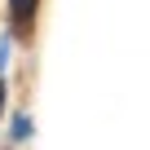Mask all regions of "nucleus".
<instances>
[{
	"instance_id": "f257e3e1",
	"label": "nucleus",
	"mask_w": 150,
	"mask_h": 150,
	"mask_svg": "<svg viewBox=\"0 0 150 150\" xmlns=\"http://www.w3.org/2000/svg\"><path fill=\"white\" fill-rule=\"evenodd\" d=\"M35 9H40V0H9V18H13L18 27H27V22L35 18Z\"/></svg>"
},
{
	"instance_id": "f03ea898",
	"label": "nucleus",
	"mask_w": 150,
	"mask_h": 150,
	"mask_svg": "<svg viewBox=\"0 0 150 150\" xmlns=\"http://www.w3.org/2000/svg\"><path fill=\"white\" fill-rule=\"evenodd\" d=\"M13 137H31V119H18L13 124Z\"/></svg>"
}]
</instances>
